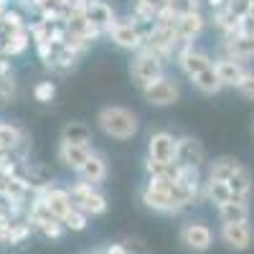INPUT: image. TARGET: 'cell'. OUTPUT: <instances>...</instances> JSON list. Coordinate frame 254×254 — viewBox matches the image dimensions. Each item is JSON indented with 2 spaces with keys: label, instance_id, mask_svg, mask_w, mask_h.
Instances as JSON below:
<instances>
[{
  "label": "cell",
  "instance_id": "cell-1",
  "mask_svg": "<svg viewBox=\"0 0 254 254\" xmlns=\"http://www.w3.org/2000/svg\"><path fill=\"white\" fill-rule=\"evenodd\" d=\"M97 125L99 130L107 135V137H115V140H130L137 135V117L132 110L127 107H120V104H110V107H102L99 115H97Z\"/></svg>",
  "mask_w": 254,
  "mask_h": 254
},
{
  "label": "cell",
  "instance_id": "cell-2",
  "mask_svg": "<svg viewBox=\"0 0 254 254\" xmlns=\"http://www.w3.org/2000/svg\"><path fill=\"white\" fill-rule=\"evenodd\" d=\"M69 196H71L74 208H79L81 214H87V216H99L107 211V198H104V193L97 190V186H92V183H84V181L71 183Z\"/></svg>",
  "mask_w": 254,
  "mask_h": 254
},
{
  "label": "cell",
  "instance_id": "cell-3",
  "mask_svg": "<svg viewBox=\"0 0 254 254\" xmlns=\"http://www.w3.org/2000/svg\"><path fill=\"white\" fill-rule=\"evenodd\" d=\"M163 59L160 56H155L153 51H147V49H140L137 54H135V59H132V64H130V76H132V81L137 84L140 89H145L147 84H153L155 79H160V76H165L163 74Z\"/></svg>",
  "mask_w": 254,
  "mask_h": 254
},
{
  "label": "cell",
  "instance_id": "cell-4",
  "mask_svg": "<svg viewBox=\"0 0 254 254\" xmlns=\"http://www.w3.org/2000/svg\"><path fill=\"white\" fill-rule=\"evenodd\" d=\"M36 198L44 203L59 221L66 219L71 214V208H74L71 196H69V188H61V186H54V183L46 186V188H41L38 193H36Z\"/></svg>",
  "mask_w": 254,
  "mask_h": 254
},
{
  "label": "cell",
  "instance_id": "cell-5",
  "mask_svg": "<svg viewBox=\"0 0 254 254\" xmlns=\"http://www.w3.org/2000/svg\"><path fill=\"white\" fill-rule=\"evenodd\" d=\"M142 97H145V102L155 104V107H168V104L178 102L181 89H178V84L173 79L160 76V79H155L153 84H147V87L142 89Z\"/></svg>",
  "mask_w": 254,
  "mask_h": 254
},
{
  "label": "cell",
  "instance_id": "cell-6",
  "mask_svg": "<svg viewBox=\"0 0 254 254\" xmlns=\"http://www.w3.org/2000/svg\"><path fill=\"white\" fill-rule=\"evenodd\" d=\"M176 163L181 168H203L206 163V150H203V145L196 140V137H190V135H183L176 140Z\"/></svg>",
  "mask_w": 254,
  "mask_h": 254
},
{
  "label": "cell",
  "instance_id": "cell-7",
  "mask_svg": "<svg viewBox=\"0 0 254 254\" xmlns=\"http://www.w3.org/2000/svg\"><path fill=\"white\" fill-rule=\"evenodd\" d=\"M107 36H110V41L115 46H120L125 51H140L142 44H145L140 31H137V26L132 23L130 18H127V20H115V26L107 31Z\"/></svg>",
  "mask_w": 254,
  "mask_h": 254
},
{
  "label": "cell",
  "instance_id": "cell-8",
  "mask_svg": "<svg viewBox=\"0 0 254 254\" xmlns=\"http://www.w3.org/2000/svg\"><path fill=\"white\" fill-rule=\"evenodd\" d=\"M176 135L171 132H153L147 140V160L153 163H176Z\"/></svg>",
  "mask_w": 254,
  "mask_h": 254
},
{
  "label": "cell",
  "instance_id": "cell-9",
  "mask_svg": "<svg viewBox=\"0 0 254 254\" xmlns=\"http://www.w3.org/2000/svg\"><path fill=\"white\" fill-rule=\"evenodd\" d=\"M181 242L190 249V252H206L214 244V234L203 221H188L181 229Z\"/></svg>",
  "mask_w": 254,
  "mask_h": 254
},
{
  "label": "cell",
  "instance_id": "cell-10",
  "mask_svg": "<svg viewBox=\"0 0 254 254\" xmlns=\"http://www.w3.org/2000/svg\"><path fill=\"white\" fill-rule=\"evenodd\" d=\"M254 239V231L249 226V221L242 224H221V242L237 252H244Z\"/></svg>",
  "mask_w": 254,
  "mask_h": 254
},
{
  "label": "cell",
  "instance_id": "cell-11",
  "mask_svg": "<svg viewBox=\"0 0 254 254\" xmlns=\"http://www.w3.org/2000/svg\"><path fill=\"white\" fill-rule=\"evenodd\" d=\"M84 18H87L89 23H92L97 31H102V33H107V31L115 26V20H117L112 5L104 3V0H92V3L87 5V10H84Z\"/></svg>",
  "mask_w": 254,
  "mask_h": 254
},
{
  "label": "cell",
  "instance_id": "cell-12",
  "mask_svg": "<svg viewBox=\"0 0 254 254\" xmlns=\"http://www.w3.org/2000/svg\"><path fill=\"white\" fill-rule=\"evenodd\" d=\"M224 54L242 64L254 59V33H239V36L224 38Z\"/></svg>",
  "mask_w": 254,
  "mask_h": 254
},
{
  "label": "cell",
  "instance_id": "cell-13",
  "mask_svg": "<svg viewBox=\"0 0 254 254\" xmlns=\"http://www.w3.org/2000/svg\"><path fill=\"white\" fill-rule=\"evenodd\" d=\"M178 66L183 69V74H186L188 79H196L201 71H206V69L214 66V59H211L206 51H198V49L190 46V49L178 59Z\"/></svg>",
  "mask_w": 254,
  "mask_h": 254
},
{
  "label": "cell",
  "instance_id": "cell-14",
  "mask_svg": "<svg viewBox=\"0 0 254 254\" xmlns=\"http://www.w3.org/2000/svg\"><path fill=\"white\" fill-rule=\"evenodd\" d=\"M94 150L89 145H74V142H64L61 140V145H59V160L66 165V168H71V171H81V165L89 160V155H92Z\"/></svg>",
  "mask_w": 254,
  "mask_h": 254
},
{
  "label": "cell",
  "instance_id": "cell-15",
  "mask_svg": "<svg viewBox=\"0 0 254 254\" xmlns=\"http://www.w3.org/2000/svg\"><path fill=\"white\" fill-rule=\"evenodd\" d=\"M214 69H216V74H219L224 87H234V89L239 87V81H242V76L247 71V66H244L242 61H234V59H229V56L214 59Z\"/></svg>",
  "mask_w": 254,
  "mask_h": 254
},
{
  "label": "cell",
  "instance_id": "cell-16",
  "mask_svg": "<svg viewBox=\"0 0 254 254\" xmlns=\"http://www.w3.org/2000/svg\"><path fill=\"white\" fill-rule=\"evenodd\" d=\"M140 201L150 211H155V214H176V211H181L173 203L171 193H165V190H153V188H147V186L140 190Z\"/></svg>",
  "mask_w": 254,
  "mask_h": 254
},
{
  "label": "cell",
  "instance_id": "cell-17",
  "mask_svg": "<svg viewBox=\"0 0 254 254\" xmlns=\"http://www.w3.org/2000/svg\"><path fill=\"white\" fill-rule=\"evenodd\" d=\"M203 26H206L203 13L181 15V18H176V36H178L181 41H188V44H193V38L203 31Z\"/></svg>",
  "mask_w": 254,
  "mask_h": 254
},
{
  "label": "cell",
  "instance_id": "cell-18",
  "mask_svg": "<svg viewBox=\"0 0 254 254\" xmlns=\"http://www.w3.org/2000/svg\"><path fill=\"white\" fill-rule=\"evenodd\" d=\"M104 178H107V163H104V158H102L99 153H92V155H89V160L81 165V171H79V181L97 186V183H102Z\"/></svg>",
  "mask_w": 254,
  "mask_h": 254
},
{
  "label": "cell",
  "instance_id": "cell-19",
  "mask_svg": "<svg viewBox=\"0 0 254 254\" xmlns=\"http://www.w3.org/2000/svg\"><path fill=\"white\" fill-rule=\"evenodd\" d=\"M229 190H231V198L237 201H249V193H252V173L247 165H239V171L226 181Z\"/></svg>",
  "mask_w": 254,
  "mask_h": 254
},
{
  "label": "cell",
  "instance_id": "cell-20",
  "mask_svg": "<svg viewBox=\"0 0 254 254\" xmlns=\"http://www.w3.org/2000/svg\"><path fill=\"white\" fill-rule=\"evenodd\" d=\"M31 46V31L23 28V31H15L10 36H5L3 41V49H0V59H10V56H20L26 54V49Z\"/></svg>",
  "mask_w": 254,
  "mask_h": 254
},
{
  "label": "cell",
  "instance_id": "cell-21",
  "mask_svg": "<svg viewBox=\"0 0 254 254\" xmlns=\"http://www.w3.org/2000/svg\"><path fill=\"white\" fill-rule=\"evenodd\" d=\"M239 165H242V163H239L237 158H229V155L211 160V163H208V181H221V183H226L231 176L239 171Z\"/></svg>",
  "mask_w": 254,
  "mask_h": 254
},
{
  "label": "cell",
  "instance_id": "cell-22",
  "mask_svg": "<svg viewBox=\"0 0 254 254\" xmlns=\"http://www.w3.org/2000/svg\"><path fill=\"white\" fill-rule=\"evenodd\" d=\"M219 216L224 224H242V221H249V201H237L231 198L229 203H224L219 208Z\"/></svg>",
  "mask_w": 254,
  "mask_h": 254
},
{
  "label": "cell",
  "instance_id": "cell-23",
  "mask_svg": "<svg viewBox=\"0 0 254 254\" xmlns=\"http://www.w3.org/2000/svg\"><path fill=\"white\" fill-rule=\"evenodd\" d=\"M168 5L163 0H132V20H155Z\"/></svg>",
  "mask_w": 254,
  "mask_h": 254
},
{
  "label": "cell",
  "instance_id": "cell-24",
  "mask_svg": "<svg viewBox=\"0 0 254 254\" xmlns=\"http://www.w3.org/2000/svg\"><path fill=\"white\" fill-rule=\"evenodd\" d=\"M61 140L74 142V145H89L92 130H89V125H84V122H66L61 130Z\"/></svg>",
  "mask_w": 254,
  "mask_h": 254
},
{
  "label": "cell",
  "instance_id": "cell-25",
  "mask_svg": "<svg viewBox=\"0 0 254 254\" xmlns=\"http://www.w3.org/2000/svg\"><path fill=\"white\" fill-rule=\"evenodd\" d=\"M79 59H81V54H76V51H71V49H66V46H56L54 59H51V64H49V69L71 71L76 64H79Z\"/></svg>",
  "mask_w": 254,
  "mask_h": 254
},
{
  "label": "cell",
  "instance_id": "cell-26",
  "mask_svg": "<svg viewBox=\"0 0 254 254\" xmlns=\"http://www.w3.org/2000/svg\"><path fill=\"white\" fill-rule=\"evenodd\" d=\"M190 81H193V87H196L198 92H203V94H219V92L224 89V84H221V79H219V74H216L214 66L206 69V71H201L196 79H190Z\"/></svg>",
  "mask_w": 254,
  "mask_h": 254
},
{
  "label": "cell",
  "instance_id": "cell-27",
  "mask_svg": "<svg viewBox=\"0 0 254 254\" xmlns=\"http://www.w3.org/2000/svg\"><path fill=\"white\" fill-rule=\"evenodd\" d=\"M203 196H206L211 203H216V206L221 208L224 203L231 201V190H229V186L221 183V181H206V186H203Z\"/></svg>",
  "mask_w": 254,
  "mask_h": 254
},
{
  "label": "cell",
  "instance_id": "cell-28",
  "mask_svg": "<svg viewBox=\"0 0 254 254\" xmlns=\"http://www.w3.org/2000/svg\"><path fill=\"white\" fill-rule=\"evenodd\" d=\"M145 171H147V178L176 181L178 173H181V165L178 163H153V160H145Z\"/></svg>",
  "mask_w": 254,
  "mask_h": 254
},
{
  "label": "cell",
  "instance_id": "cell-29",
  "mask_svg": "<svg viewBox=\"0 0 254 254\" xmlns=\"http://www.w3.org/2000/svg\"><path fill=\"white\" fill-rule=\"evenodd\" d=\"M168 8H171V13L176 18H181V15H190V13H201V0H173Z\"/></svg>",
  "mask_w": 254,
  "mask_h": 254
},
{
  "label": "cell",
  "instance_id": "cell-30",
  "mask_svg": "<svg viewBox=\"0 0 254 254\" xmlns=\"http://www.w3.org/2000/svg\"><path fill=\"white\" fill-rule=\"evenodd\" d=\"M54 97H56V84L54 81H38L33 87V99L41 102V104L54 102Z\"/></svg>",
  "mask_w": 254,
  "mask_h": 254
},
{
  "label": "cell",
  "instance_id": "cell-31",
  "mask_svg": "<svg viewBox=\"0 0 254 254\" xmlns=\"http://www.w3.org/2000/svg\"><path fill=\"white\" fill-rule=\"evenodd\" d=\"M18 97V84L13 79V74H5V76H0V102L8 104Z\"/></svg>",
  "mask_w": 254,
  "mask_h": 254
},
{
  "label": "cell",
  "instance_id": "cell-32",
  "mask_svg": "<svg viewBox=\"0 0 254 254\" xmlns=\"http://www.w3.org/2000/svg\"><path fill=\"white\" fill-rule=\"evenodd\" d=\"M87 221H89V216L87 214H81L79 208H71V214L64 219L61 224H64V229H71V231H84L87 229Z\"/></svg>",
  "mask_w": 254,
  "mask_h": 254
},
{
  "label": "cell",
  "instance_id": "cell-33",
  "mask_svg": "<svg viewBox=\"0 0 254 254\" xmlns=\"http://www.w3.org/2000/svg\"><path fill=\"white\" fill-rule=\"evenodd\" d=\"M237 92H239L244 99L254 102V69H247V71H244V76H242V81H239Z\"/></svg>",
  "mask_w": 254,
  "mask_h": 254
},
{
  "label": "cell",
  "instance_id": "cell-34",
  "mask_svg": "<svg viewBox=\"0 0 254 254\" xmlns=\"http://www.w3.org/2000/svg\"><path fill=\"white\" fill-rule=\"evenodd\" d=\"M249 8H252V0H229V3H226V10H231L239 20L249 13Z\"/></svg>",
  "mask_w": 254,
  "mask_h": 254
},
{
  "label": "cell",
  "instance_id": "cell-35",
  "mask_svg": "<svg viewBox=\"0 0 254 254\" xmlns=\"http://www.w3.org/2000/svg\"><path fill=\"white\" fill-rule=\"evenodd\" d=\"M8 229H10V211L0 206V244L8 239Z\"/></svg>",
  "mask_w": 254,
  "mask_h": 254
},
{
  "label": "cell",
  "instance_id": "cell-36",
  "mask_svg": "<svg viewBox=\"0 0 254 254\" xmlns=\"http://www.w3.org/2000/svg\"><path fill=\"white\" fill-rule=\"evenodd\" d=\"M23 8H31V10H41V5H44V0H18Z\"/></svg>",
  "mask_w": 254,
  "mask_h": 254
},
{
  "label": "cell",
  "instance_id": "cell-37",
  "mask_svg": "<svg viewBox=\"0 0 254 254\" xmlns=\"http://www.w3.org/2000/svg\"><path fill=\"white\" fill-rule=\"evenodd\" d=\"M104 254H130V252H127V247H122V244H110L107 249H104Z\"/></svg>",
  "mask_w": 254,
  "mask_h": 254
},
{
  "label": "cell",
  "instance_id": "cell-38",
  "mask_svg": "<svg viewBox=\"0 0 254 254\" xmlns=\"http://www.w3.org/2000/svg\"><path fill=\"white\" fill-rule=\"evenodd\" d=\"M206 3L211 5V10H221V8H226V3H229V0H206Z\"/></svg>",
  "mask_w": 254,
  "mask_h": 254
},
{
  "label": "cell",
  "instance_id": "cell-39",
  "mask_svg": "<svg viewBox=\"0 0 254 254\" xmlns=\"http://www.w3.org/2000/svg\"><path fill=\"white\" fill-rule=\"evenodd\" d=\"M163 3H165V5H171V3H173V0H163Z\"/></svg>",
  "mask_w": 254,
  "mask_h": 254
},
{
  "label": "cell",
  "instance_id": "cell-40",
  "mask_svg": "<svg viewBox=\"0 0 254 254\" xmlns=\"http://www.w3.org/2000/svg\"><path fill=\"white\" fill-rule=\"evenodd\" d=\"M92 254H104V252H92Z\"/></svg>",
  "mask_w": 254,
  "mask_h": 254
},
{
  "label": "cell",
  "instance_id": "cell-41",
  "mask_svg": "<svg viewBox=\"0 0 254 254\" xmlns=\"http://www.w3.org/2000/svg\"><path fill=\"white\" fill-rule=\"evenodd\" d=\"M252 3H254V0H252Z\"/></svg>",
  "mask_w": 254,
  "mask_h": 254
}]
</instances>
